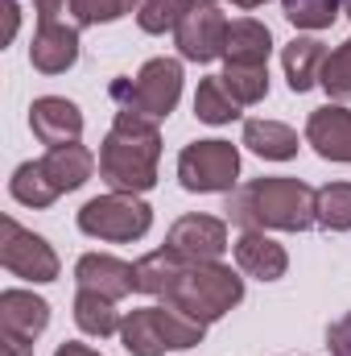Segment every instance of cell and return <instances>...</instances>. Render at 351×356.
Listing matches in <instances>:
<instances>
[{"label": "cell", "mask_w": 351, "mask_h": 356, "mask_svg": "<svg viewBox=\"0 0 351 356\" xmlns=\"http://www.w3.org/2000/svg\"><path fill=\"white\" fill-rule=\"evenodd\" d=\"M162 120L116 108V120L108 137L99 141V178L112 191L145 195L157 186V162H162Z\"/></svg>", "instance_id": "cell-1"}, {"label": "cell", "mask_w": 351, "mask_h": 356, "mask_svg": "<svg viewBox=\"0 0 351 356\" xmlns=\"http://www.w3.org/2000/svg\"><path fill=\"white\" fill-rule=\"evenodd\" d=\"M314 186L302 178L273 175V178H252L244 186H236L228 195V220L244 232V228H261V232H306L314 228Z\"/></svg>", "instance_id": "cell-2"}, {"label": "cell", "mask_w": 351, "mask_h": 356, "mask_svg": "<svg viewBox=\"0 0 351 356\" xmlns=\"http://www.w3.org/2000/svg\"><path fill=\"white\" fill-rule=\"evenodd\" d=\"M162 302H174L198 323H215L244 302V277L223 261H186Z\"/></svg>", "instance_id": "cell-3"}, {"label": "cell", "mask_w": 351, "mask_h": 356, "mask_svg": "<svg viewBox=\"0 0 351 356\" xmlns=\"http://www.w3.org/2000/svg\"><path fill=\"white\" fill-rule=\"evenodd\" d=\"M79 232L91 241H108V245H128V241H141L149 228H153V207L141 199V195H124V191H108V195H95L79 207L75 216Z\"/></svg>", "instance_id": "cell-4"}, {"label": "cell", "mask_w": 351, "mask_h": 356, "mask_svg": "<svg viewBox=\"0 0 351 356\" xmlns=\"http://www.w3.org/2000/svg\"><path fill=\"white\" fill-rule=\"evenodd\" d=\"M112 99L116 108L166 120L182 99V63L178 58H149L137 79H116L112 83Z\"/></svg>", "instance_id": "cell-5"}, {"label": "cell", "mask_w": 351, "mask_h": 356, "mask_svg": "<svg viewBox=\"0 0 351 356\" xmlns=\"http://www.w3.org/2000/svg\"><path fill=\"white\" fill-rule=\"evenodd\" d=\"M178 182L190 195H232L240 182V149L232 141H190L178 154Z\"/></svg>", "instance_id": "cell-6"}, {"label": "cell", "mask_w": 351, "mask_h": 356, "mask_svg": "<svg viewBox=\"0 0 351 356\" xmlns=\"http://www.w3.org/2000/svg\"><path fill=\"white\" fill-rule=\"evenodd\" d=\"M0 266L8 269L12 277L21 282H33V286H46V282H58L62 261L54 253V245L29 228H21L12 216L0 220Z\"/></svg>", "instance_id": "cell-7"}, {"label": "cell", "mask_w": 351, "mask_h": 356, "mask_svg": "<svg viewBox=\"0 0 351 356\" xmlns=\"http://www.w3.org/2000/svg\"><path fill=\"white\" fill-rule=\"evenodd\" d=\"M228 17L219 13V4H194L190 13H186V21L174 29V46L178 54L186 58V63H215V58H223V50H228Z\"/></svg>", "instance_id": "cell-8"}, {"label": "cell", "mask_w": 351, "mask_h": 356, "mask_svg": "<svg viewBox=\"0 0 351 356\" xmlns=\"http://www.w3.org/2000/svg\"><path fill=\"white\" fill-rule=\"evenodd\" d=\"M166 245L186 261H219L228 253V220L219 216H178L166 232Z\"/></svg>", "instance_id": "cell-9"}, {"label": "cell", "mask_w": 351, "mask_h": 356, "mask_svg": "<svg viewBox=\"0 0 351 356\" xmlns=\"http://www.w3.org/2000/svg\"><path fill=\"white\" fill-rule=\"evenodd\" d=\"M29 129L46 149L58 145H75L83 137V112L79 104H71L67 95H37L29 104Z\"/></svg>", "instance_id": "cell-10"}, {"label": "cell", "mask_w": 351, "mask_h": 356, "mask_svg": "<svg viewBox=\"0 0 351 356\" xmlns=\"http://www.w3.org/2000/svg\"><path fill=\"white\" fill-rule=\"evenodd\" d=\"M79 63V25L71 21H37L33 46H29V67L42 75H67Z\"/></svg>", "instance_id": "cell-11"}, {"label": "cell", "mask_w": 351, "mask_h": 356, "mask_svg": "<svg viewBox=\"0 0 351 356\" xmlns=\"http://www.w3.org/2000/svg\"><path fill=\"white\" fill-rule=\"evenodd\" d=\"M306 145H314L318 158L351 166V108L323 104L306 116Z\"/></svg>", "instance_id": "cell-12"}, {"label": "cell", "mask_w": 351, "mask_h": 356, "mask_svg": "<svg viewBox=\"0 0 351 356\" xmlns=\"http://www.w3.org/2000/svg\"><path fill=\"white\" fill-rule=\"evenodd\" d=\"M75 282H79V290H95V294L120 302V298L137 294V266H128L112 253H83L75 261Z\"/></svg>", "instance_id": "cell-13"}, {"label": "cell", "mask_w": 351, "mask_h": 356, "mask_svg": "<svg viewBox=\"0 0 351 356\" xmlns=\"http://www.w3.org/2000/svg\"><path fill=\"white\" fill-rule=\"evenodd\" d=\"M232 257H236L240 273H248V277H257V282H281L285 269H289L285 245H277V241H273L268 232H261V228H244V232L236 236V245H232Z\"/></svg>", "instance_id": "cell-14"}, {"label": "cell", "mask_w": 351, "mask_h": 356, "mask_svg": "<svg viewBox=\"0 0 351 356\" xmlns=\"http://www.w3.org/2000/svg\"><path fill=\"white\" fill-rule=\"evenodd\" d=\"M50 327V302L33 290H4L0 294V336L37 340Z\"/></svg>", "instance_id": "cell-15"}, {"label": "cell", "mask_w": 351, "mask_h": 356, "mask_svg": "<svg viewBox=\"0 0 351 356\" xmlns=\"http://www.w3.org/2000/svg\"><path fill=\"white\" fill-rule=\"evenodd\" d=\"M327 54L331 50L318 38H293V42L281 46V71H285V83H289L293 95H306L310 88H318Z\"/></svg>", "instance_id": "cell-16"}, {"label": "cell", "mask_w": 351, "mask_h": 356, "mask_svg": "<svg viewBox=\"0 0 351 356\" xmlns=\"http://www.w3.org/2000/svg\"><path fill=\"white\" fill-rule=\"evenodd\" d=\"M95 166H99V158L91 154L87 145H58V149H46V158H42V170L46 178L54 182V191L58 195H71V191H79L91 175H95Z\"/></svg>", "instance_id": "cell-17"}, {"label": "cell", "mask_w": 351, "mask_h": 356, "mask_svg": "<svg viewBox=\"0 0 351 356\" xmlns=\"http://www.w3.org/2000/svg\"><path fill=\"white\" fill-rule=\"evenodd\" d=\"M268 54H273V33H268L264 21L240 17V21L228 25L223 63H236V67H268Z\"/></svg>", "instance_id": "cell-18"}, {"label": "cell", "mask_w": 351, "mask_h": 356, "mask_svg": "<svg viewBox=\"0 0 351 356\" xmlns=\"http://www.w3.org/2000/svg\"><path fill=\"white\" fill-rule=\"evenodd\" d=\"M120 344H124V353H132V356H166L170 353V340H166L157 307L128 311L124 323H120Z\"/></svg>", "instance_id": "cell-19"}, {"label": "cell", "mask_w": 351, "mask_h": 356, "mask_svg": "<svg viewBox=\"0 0 351 356\" xmlns=\"http://www.w3.org/2000/svg\"><path fill=\"white\" fill-rule=\"evenodd\" d=\"M244 145L264 162H289L302 149L298 133L281 120H244Z\"/></svg>", "instance_id": "cell-20"}, {"label": "cell", "mask_w": 351, "mask_h": 356, "mask_svg": "<svg viewBox=\"0 0 351 356\" xmlns=\"http://www.w3.org/2000/svg\"><path fill=\"white\" fill-rule=\"evenodd\" d=\"M182 266H186V257H178L170 245H162V249L145 253V257L137 261V294L166 298V294H170V286L178 282V273H182Z\"/></svg>", "instance_id": "cell-21"}, {"label": "cell", "mask_w": 351, "mask_h": 356, "mask_svg": "<svg viewBox=\"0 0 351 356\" xmlns=\"http://www.w3.org/2000/svg\"><path fill=\"white\" fill-rule=\"evenodd\" d=\"M75 323H79L83 336L108 340V336H120L124 315L116 311L112 298H103V294H95V290H79V294H75Z\"/></svg>", "instance_id": "cell-22"}, {"label": "cell", "mask_w": 351, "mask_h": 356, "mask_svg": "<svg viewBox=\"0 0 351 356\" xmlns=\"http://www.w3.org/2000/svg\"><path fill=\"white\" fill-rule=\"evenodd\" d=\"M8 195H12L21 207H33V211L50 207V203L58 199V191H54V182L46 178L42 162H21V166L12 170V178H8Z\"/></svg>", "instance_id": "cell-23"}, {"label": "cell", "mask_w": 351, "mask_h": 356, "mask_svg": "<svg viewBox=\"0 0 351 356\" xmlns=\"http://www.w3.org/2000/svg\"><path fill=\"white\" fill-rule=\"evenodd\" d=\"M314 220L327 232H351V182H327L314 195Z\"/></svg>", "instance_id": "cell-24"}, {"label": "cell", "mask_w": 351, "mask_h": 356, "mask_svg": "<svg viewBox=\"0 0 351 356\" xmlns=\"http://www.w3.org/2000/svg\"><path fill=\"white\" fill-rule=\"evenodd\" d=\"M194 116H198L203 124H232V120L240 116V104L228 95V88H223L219 75H211V79L198 83V91H194Z\"/></svg>", "instance_id": "cell-25"}, {"label": "cell", "mask_w": 351, "mask_h": 356, "mask_svg": "<svg viewBox=\"0 0 351 356\" xmlns=\"http://www.w3.org/2000/svg\"><path fill=\"white\" fill-rule=\"evenodd\" d=\"M219 79H223L228 95H232L240 108L261 104L264 95H268V67H236V63H228Z\"/></svg>", "instance_id": "cell-26"}, {"label": "cell", "mask_w": 351, "mask_h": 356, "mask_svg": "<svg viewBox=\"0 0 351 356\" xmlns=\"http://www.w3.org/2000/svg\"><path fill=\"white\" fill-rule=\"evenodd\" d=\"M281 13L298 29H331L343 13V0H281Z\"/></svg>", "instance_id": "cell-27"}, {"label": "cell", "mask_w": 351, "mask_h": 356, "mask_svg": "<svg viewBox=\"0 0 351 356\" xmlns=\"http://www.w3.org/2000/svg\"><path fill=\"white\" fill-rule=\"evenodd\" d=\"M194 8V0H141L137 8V25L145 33H174L178 25L186 21V13Z\"/></svg>", "instance_id": "cell-28"}, {"label": "cell", "mask_w": 351, "mask_h": 356, "mask_svg": "<svg viewBox=\"0 0 351 356\" xmlns=\"http://www.w3.org/2000/svg\"><path fill=\"white\" fill-rule=\"evenodd\" d=\"M318 88L327 91L335 104H348L351 99V38L348 42H339V46L327 54L323 75H318Z\"/></svg>", "instance_id": "cell-29"}, {"label": "cell", "mask_w": 351, "mask_h": 356, "mask_svg": "<svg viewBox=\"0 0 351 356\" xmlns=\"http://www.w3.org/2000/svg\"><path fill=\"white\" fill-rule=\"evenodd\" d=\"M141 0H71V25L87 29V25H112L128 13H137Z\"/></svg>", "instance_id": "cell-30"}, {"label": "cell", "mask_w": 351, "mask_h": 356, "mask_svg": "<svg viewBox=\"0 0 351 356\" xmlns=\"http://www.w3.org/2000/svg\"><path fill=\"white\" fill-rule=\"evenodd\" d=\"M327 348H331V356H351V311L339 319V323H331Z\"/></svg>", "instance_id": "cell-31"}, {"label": "cell", "mask_w": 351, "mask_h": 356, "mask_svg": "<svg viewBox=\"0 0 351 356\" xmlns=\"http://www.w3.org/2000/svg\"><path fill=\"white\" fill-rule=\"evenodd\" d=\"M0 348H4V356H33V344L17 340V336H0Z\"/></svg>", "instance_id": "cell-32"}, {"label": "cell", "mask_w": 351, "mask_h": 356, "mask_svg": "<svg viewBox=\"0 0 351 356\" xmlns=\"http://www.w3.org/2000/svg\"><path fill=\"white\" fill-rule=\"evenodd\" d=\"M4 21H8V25H4V42H12V38H17V25H21V8H17V0L4 4Z\"/></svg>", "instance_id": "cell-33"}, {"label": "cell", "mask_w": 351, "mask_h": 356, "mask_svg": "<svg viewBox=\"0 0 351 356\" xmlns=\"http://www.w3.org/2000/svg\"><path fill=\"white\" fill-rule=\"evenodd\" d=\"M54 356H99L91 344H79V340H62L58 348H54Z\"/></svg>", "instance_id": "cell-34"}, {"label": "cell", "mask_w": 351, "mask_h": 356, "mask_svg": "<svg viewBox=\"0 0 351 356\" xmlns=\"http://www.w3.org/2000/svg\"><path fill=\"white\" fill-rule=\"evenodd\" d=\"M207 4H219V0H207ZM228 4H236V8H261L268 0H228Z\"/></svg>", "instance_id": "cell-35"}, {"label": "cell", "mask_w": 351, "mask_h": 356, "mask_svg": "<svg viewBox=\"0 0 351 356\" xmlns=\"http://www.w3.org/2000/svg\"><path fill=\"white\" fill-rule=\"evenodd\" d=\"M343 13H348V17H351V0H343Z\"/></svg>", "instance_id": "cell-36"}]
</instances>
